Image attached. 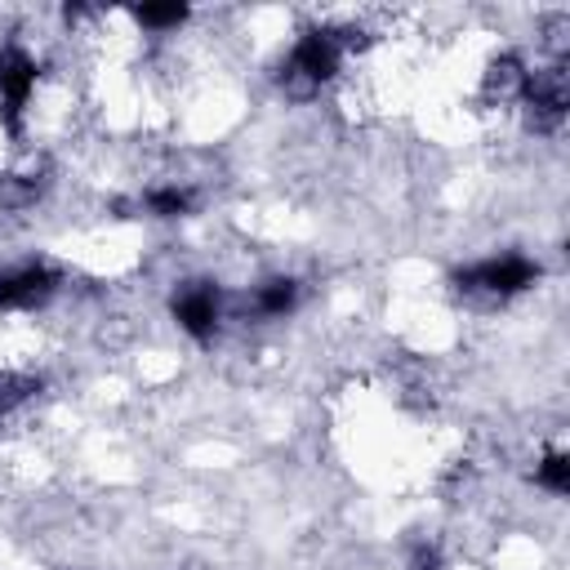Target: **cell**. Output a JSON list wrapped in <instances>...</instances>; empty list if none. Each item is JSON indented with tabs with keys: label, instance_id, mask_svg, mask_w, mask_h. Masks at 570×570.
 Here are the masks:
<instances>
[{
	"label": "cell",
	"instance_id": "6da1fadb",
	"mask_svg": "<svg viewBox=\"0 0 570 570\" xmlns=\"http://www.w3.org/2000/svg\"><path fill=\"white\" fill-rule=\"evenodd\" d=\"M338 58H343V40L338 31H307L289 58L281 62V85L289 98H312L334 71H338Z\"/></svg>",
	"mask_w": 570,
	"mask_h": 570
},
{
	"label": "cell",
	"instance_id": "7a4b0ae2",
	"mask_svg": "<svg viewBox=\"0 0 570 570\" xmlns=\"http://www.w3.org/2000/svg\"><path fill=\"white\" fill-rule=\"evenodd\" d=\"M539 281V263H530L525 254H503V258H485L472 263L454 276V289L463 298H485V303H503L521 289H530Z\"/></svg>",
	"mask_w": 570,
	"mask_h": 570
},
{
	"label": "cell",
	"instance_id": "3957f363",
	"mask_svg": "<svg viewBox=\"0 0 570 570\" xmlns=\"http://www.w3.org/2000/svg\"><path fill=\"white\" fill-rule=\"evenodd\" d=\"M566 102H570V94H566V67H561V62L525 76L521 107H525V116H530V125H534L539 134L561 129V120H566Z\"/></svg>",
	"mask_w": 570,
	"mask_h": 570
},
{
	"label": "cell",
	"instance_id": "277c9868",
	"mask_svg": "<svg viewBox=\"0 0 570 570\" xmlns=\"http://www.w3.org/2000/svg\"><path fill=\"white\" fill-rule=\"evenodd\" d=\"M174 321H178L191 338L209 343V338L218 334V321H223V298H218V289H214L209 281H187V285H178V294H174Z\"/></svg>",
	"mask_w": 570,
	"mask_h": 570
},
{
	"label": "cell",
	"instance_id": "5b68a950",
	"mask_svg": "<svg viewBox=\"0 0 570 570\" xmlns=\"http://www.w3.org/2000/svg\"><path fill=\"white\" fill-rule=\"evenodd\" d=\"M58 272L49 263H22L0 272V307H40L58 289Z\"/></svg>",
	"mask_w": 570,
	"mask_h": 570
},
{
	"label": "cell",
	"instance_id": "8992f818",
	"mask_svg": "<svg viewBox=\"0 0 570 570\" xmlns=\"http://www.w3.org/2000/svg\"><path fill=\"white\" fill-rule=\"evenodd\" d=\"M31 85H36V62L22 49H0V116L4 120H13L27 107Z\"/></svg>",
	"mask_w": 570,
	"mask_h": 570
},
{
	"label": "cell",
	"instance_id": "52a82bcc",
	"mask_svg": "<svg viewBox=\"0 0 570 570\" xmlns=\"http://www.w3.org/2000/svg\"><path fill=\"white\" fill-rule=\"evenodd\" d=\"M147 214H156V218H183V214H191V205H196V191L191 187H183V183H165V187H151V191H142V200H138Z\"/></svg>",
	"mask_w": 570,
	"mask_h": 570
},
{
	"label": "cell",
	"instance_id": "ba28073f",
	"mask_svg": "<svg viewBox=\"0 0 570 570\" xmlns=\"http://www.w3.org/2000/svg\"><path fill=\"white\" fill-rule=\"evenodd\" d=\"M294 303H298V285H294L289 276L263 281V285L254 289V298H249L254 316H285V312H294Z\"/></svg>",
	"mask_w": 570,
	"mask_h": 570
},
{
	"label": "cell",
	"instance_id": "9c48e42d",
	"mask_svg": "<svg viewBox=\"0 0 570 570\" xmlns=\"http://www.w3.org/2000/svg\"><path fill=\"white\" fill-rule=\"evenodd\" d=\"M525 67L517 58H499L490 71H485V89L499 94V102H521V89H525Z\"/></svg>",
	"mask_w": 570,
	"mask_h": 570
},
{
	"label": "cell",
	"instance_id": "30bf717a",
	"mask_svg": "<svg viewBox=\"0 0 570 570\" xmlns=\"http://www.w3.org/2000/svg\"><path fill=\"white\" fill-rule=\"evenodd\" d=\"M534 481L543 485V490H552V494H566L570 490V459L566 454H543L539 459V468H534Z\"/></svg>",
	"mask_w": 570,
	"mask_h": 570
},
{
	"label": "cell",
	"instance_id": "8fae6325",
	"mask_svg": "<svg viewBox=\"0 0 570 570\" xmlns=\"http://www.w3.org/2000/svg\"><path fill=\"white\" fill-rule=\"evenodd\" d=\"M36 196H40V178H31V174H9V178H0V205L22 209V205H31Z\"/></svg>",
	"mask_w": 570,
	"mask_h": 570
},
{
	"label": "cell",
	"instance_id": "7c38bea8",
	"mask_svg": "<svg viewBox=\"0 0 570 570\" xmlns=\"http://www.w3.org/2000/svg\"><path fill=\"white\" fill-rule=\"evenodd\" d=\"M134 18L147 31H169V27L187 22V9L183 4H142V9H134Z\"/></svg>",
	"mask_w": 570,
	"mask_h": 570
},
{
	"label": "cell",
	"instance_id": "4fadbf2b",
	"mask_svg": "<svg viewBox=\"0 0 570 570\" xmlns=\"http://www.w3.org/2000/svg\"><path fill=\"white\" fill-rule=\"evenodd\" d=\"M410 570H445V561H441L436 548H414L410 552Z\"/></svg>",
	"mask_w": 570,
	"mask_h": 570
}]
</instances>
